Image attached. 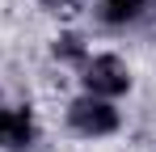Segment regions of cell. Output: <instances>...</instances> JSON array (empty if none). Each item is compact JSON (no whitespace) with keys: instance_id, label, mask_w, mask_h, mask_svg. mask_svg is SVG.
I'll return each mask as SVG.
<instances>
[{"instance_id":"1","label":"cell","mask_w":156,"mask_h":152,"mask_svg":"<svg viewBox=\"0 0 156 152\" xmlns=\"http://www.w3.org/2000/svg\"><path fill=\"white\" fill-rule=\"evenodd\" d=\"M68 123L76 127L80 135H110V131L118 127V110H114L105 97H93V93H89V97L72 101Z\"/></svg>"},{"instance_id":"2","label":"cell","mask_w":156,"mask_h":152,"mask_svg":"<svg viewBox=\"0 0 156 152\" xmlns=\"http://www.w3.org/2000/svg\"><path fill=\"white\" fill-rule=\"evenodd\" d=\"M84 85H89L93 97H118V93H127L131 72H127V63H122L118 55H97V59L84 68Z\"/></svg>"},{"instance_id":"3","label":"cell","mask_w":156,"mask_h":152,"mask_svg":"<svg viewBox=\"0 0 156 152\" xmlns=\"http://www.w3.org/2000/svg\"><path fill=\"white\" fill-rule=\"evenodd\" d=\"M34 139L30 110H0V148H26Z\"/></svg>"},{"instance_id":"4","label":"cell","mask_w":156,"mask_h":152,"mask_svg":"<svg viewBox=\"0 0 156 152\" xmlns=\"http://www.w3.org/2000/svg\"><path fill=\"white\" fill-rule=\"evenodd\" d=\"M101 4V17L105 21H114V25H127L139 17V9H144V0H97Z\"/></svg>"},{"instance_id":"5","label":"cell","mask_w":156,"mask_h":152,"mask_svg":"<svg viewBox=\"0 0 156 152\" xmlns=\"http://www.w3.org/2000/svg\"><path fill=\"white\" fill-rule=\"evenodd\" d=\"M55 51H59L63 59H80V42H76V38H59V42H55Z\"/></svg>"}]
</instances>
